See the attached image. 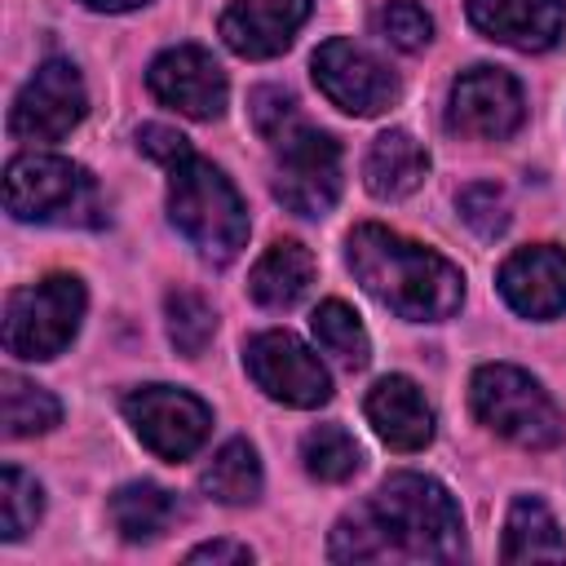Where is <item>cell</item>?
Instances as JSON below:
<instances>
[{"instance_id": "obj_22", "label": "cell", "mask_w": 566, "mask_h": 566, "mask_svg": "<svg viewBox=\"0 0 566 566\" xmlns=\"http://www.w3.org/2000/svg\"><path fill=\"white\" fill-rule=\"evenodd\" d=\"M203 491L217 500V504H252L256 495H261V464H256V451L243 442V438H234V442H226L217 455H212V464L203 469Z\"/></svg>"}, {"instance_id": "obj_13", "label": "cell", "mask_w": 566, "mask_h": 566, "mask_svg": "<svg viewBox=\"0 0 566 566\" xmlns=\"http://www.w3.org/2000/svg\"><path fill=\"white\" fill-rule=\"evenodd\" d=\"M146 84L164 106L190 119H217L226 111V75L199 44H177L159 53L146 71Z\"/></svg>"}, {"instance_id": "obj_32", "label": "cell", "mask_w": 566, "mask_h": 566, "mask_svg": "<svg viewBox=\"0 0 566 566\" xmlns=\"http://www.w3.org/2000/svg\"><path fill=\"white\" fill-rule=\"evenodd\" d=\"M186 562H252V548H248V544H226V539H217V544L190 548Z\"/></svg>"}, {"instance_id": "obj_20", "label": "cell", "mask_w": 566, "mask_h": 566, "mask_svg": "<svg viewBox=\"0 0 566 566\" xmlns=\"http://www.w3.org/2000/svg\"><path fill=\"white\" fill-rule=\"evenodd\" d=\"M504 562H566V539L544 500L517 495L504 522Z\"/></svg>"}, {"instance_id": "obj_27", "label": "cell", "mask_w": 566, "mask_h": 566, "mask_svg": "<svg viewBox=\"0 0 566 566\" xmlns=\"http://www.w3.org/2000/svg\"><path fill=\"white\" fill-rule=\"evenodd\" d=\"M40 509H44V495H40L35 478H27L18 464H4V473H0V535L22 539L35 526Z\"/></svg>"}, {"instance_id": "obj_1", "label": "cell", "mask_w": 566, "mask_h": 566, "mask_svg": "<svg viewBox=\"0 0 566 566\" xmlns=\"http://www.w3.org/2000/svg\"><path fill=\"white\" fill-rule=\"evenodd\" d=\"M336 562H455L464 553V517L451 491L424 473H394L380 491L336 522Z\"/></svg>"}, {"instance_id": "obj_33", "label": "cell", "mask_w": 566, "mask_h": 566, "mask_svg": "<svg viewBox=\"0 0 566 566\" xmlns=\"http://www.w3.org/2000/svg\"><path fill=\"white\" fill-rule=\"evenodd\" d=\"M88 9H102V13H124V9H137L146 0H84Z\"/></svg>"}, {"instance_id": "obj_21", "label": "cell", "mask_w": 566, "mask_h": 566, "mask_svg": "<svg viewBox=\"0 0 566 566\" xmlns=\"http://www.w3.org/2000/svg\"><path fill=\"white\" fill-rule=\"evenodd\" d=\"M177 517V500L164 486L150 482H128L111 495V522L128 544H146L159 539Z\"/></svg>"}, {"instance_id": "obj_3", "label": "cell", "mask_w": 566, "mask_h": 566, "mask_svg": "<svg viewBox=\"0 0 566 566\" xmlns=\"http://www.w3.org/2000/svg\"><path fill=\"white\" fill-rule=\"evenodd\" d=\"M168 212L172 226L199 248L203 261L226 265L248 243V208L230 177L208 159H181L168 181Z\"/></svg>"}, {"instance_id": "obj_26", "label": "cell", "mask_w": 566, "mask_h": 566, "mask_svg": "<svg viewBox=\"0 0 566 566\" xmlns=\"http://www.w3.org/2000/svg\"><path fill=\"white\" fill-rule=\"evenodd\" d=\"M164 310H168V336H172L177 354L199 358V354L208 349L212 332H217L212 305H208L203 296H195V292H172V296L164 301Z\"/></svg>"}, {"instance_id": "obj_7", "label": "cell", "mask_w": 566, "mask_h": 566, "mask_svg": "<svg viewBox=\"0 0 566 566\" xmlns=\"http://www.w3.org/2000/svg\"><path fill=\"white\" fill-rule=\"evenodd\" d=\"M124 416L133 424V433L159 455V460H186L203 447L208 429H212V411L172 385H142L124 398Z\"/></svg>"}, {"instance_id": "obj_10", "label": "cell", "mask_w": 566, "mask_h": 566, "mask_svg": "<svg viewBox=\"0 0 566 566\" xmlns=\"http://www.w3.org/2000/svg\"><path fill=\"white\" fill-rule=\"evenodd\" d=\"M522 119H526V102H522V88L509 71L469 66L451 84V102H447V128L451 133L478 137V142H500V137L517 133Z\"/></svg>"}, {"instance_id": "obj_11", "label": "cell", "mask_w": 566, "mask_h": 566, "mask_svg": "<svg viewBox=\"0 0 566 566\" xmlns=\"http://www.w3.org/2000/svg\"><path fill=\"white\" fill-rule=\"evenodd\" d=\"M243 363H248V376L256 380V389H265L274 402L318 407V402L332 398L327 367L292 332H261V336H252L248 349H243Z\"/></svg>"}, {"instance_id": "obj_31", "label": "cell", "mask_w": 566, "mask_h": 566, "mask_svg": "<svg viewBox=\"0 0 566 566\" xmlns=\"http://www.w3.org/2000/svg\"><path fill=\"white\" fill-rule=\"evenodd\" d=\"M137 146H142L150 159L168 164V168H177L181 159H190V142H186L177 128H168V124H146V128L137 133Z\"/></svg>"}, {"instance_id": "obj_4", "label": "cell", "mask_w": 566, "mask_h": 566, "mask_svg": "<svg viewBox=\"0 0 566 566\" xmlns=\"http://www.w3.org/2000/svg\"><path fill=\"white\" fill-rule=\"evenodd\" d=\"M469 398H473V416L486 429H495L500 438L517 442V447L548 451L566 433L557 402L522 367H509V363L478 367L473 371V385H469Z\"/></svg>"}, {"instance_id": "obj_28", "label": "cell", "mask_w": 566, "mask_h": 566, "mask_svg": "<svg viewBox=\"0 0 566 566\" xmlns=\"http://www.w3.org/2000/svg\"><path fill=\"white\" fill-rule=\"evenodd\" d=\"M248 115H252V128H256L265 142H274V146L287 142V137L301 128V119H296V97H292L287 88H274V84L252 88Z\"/></svg>"}, {"instance_id": "obj_23", "label": "cell", "mask_w": 566, "mask_h": 566, "mask_svg": "<svg viewBox=\"0 0 566 566\" xmlns=\"http://www.w3.org/2000/svg\"><path fill=\"white\" fill-rule=\"evenodd\" d=\"M310 327H314V340L323 345V354H332L345 371L367 367L371 345H367V332H363L358 314H354L345 301H323V305L314 310Z\"/></svg>"}, {"instance_id": "obj_5", "label": "cell", "mask_w": 566, "mask_h": 566, "mask_svg": "<svg viewBox=\"0 0 566 566\" xmlns=\"http://www.w3.org/2000/svg\"><path fill=\"white\" fill-rule=\"evenodd\" d=\"M4 208L18 221H102L97 181L62 155H18L4 172Z\"/></svg>"}, {"instance_id": "obj_9", "label": "cell", "mask_w": 566, "mask_h": 566, "mask_svg": "<svg viewBox=\"0 0 566 566\" xmlns=\"http://www.w3.org/2000/svg\"><path fill=\"white\" fill-rule=\"evenodd\" d=\"M84 111H88V97H84L80 71L53 57L22 84L9 111V133L18 142H62L84 119Z\"/></svg>"}, {"instance_id": "obj_6", "label": "cell", "mask_w": 566, "mask_h": 566, "mask_svg": "<svg viewBox=\"0 0 566 566\" xmlns=\"http://www.w3.org/2000/svg\"><path fill=\"white\" fill-rule=\"evenodd\" d=\"M84 318V283L75 274H53L18 287L4 305V349L27 363L57 358Z\"/></svg>"}, {"instance_id": "obj_15", "label": "cell", "mask_w": 566, "mask_h": 566, "mask_svg": "<svg viewBox=\"0 0 566 566\" xmlns=\"http://www.w3.org/2000/svg\"><path fill=\"white\" fill-rule=\"evenodd\" d=\"M469 22L509 49L539 53L562 40L566 0H469Z\"/></svg>"}, {"instance_id": "obj_12", "label": "cell", "mask_w": 566, "mask_h": 566, "mask_svg": "<svg viewBox=\"0 0 566 566\" xmlns=\"http://www.w3.org/2000/svg\"><path fill=\"white\" fill-rule=\"evenodd\" d=\"M314 84L327 93L332 106L349 111V115H380L398 102V80L394 71L371 57L367 49H358L354 40H327L314 53Z\"/></svg>"}, {"instance_id": "obj_2", "label": "cell", "mask_w": 566, "mask_h": 566, "mask_svg": "<svg viewBox=\"0 0 566 566\" xmlns=\"http://www.w3.org/2000/svg\"><path fill=\"white\" fill-rule=\"evenodd\" d=\"M345 261H349L354 279L398 318L433 323V318L455 314L464 301V279L447 256H438L424 243H411L385 226L349 230Z\"/></svg>"}, {"instance_id": "obj_24", "label": "cell", "mask_w": 566, "mask_h": 566, "mask_svg": "<svg viewBox=\"0 0 566 566\" xmlns=\"http://www.w3.org/2000/svg\"><path fill=\"white\" fill-rule=\"evenodd\" d=\"M0 398H4V433L9 438H31V433H49L62 420V407L49 389L4 371L0 380Z\"/></svg>"}, {"instance_id": "obj_19", "label": "cell", "mask_w": 566, "mask_h": 566, "mask_svg": "<svg viewBox=\"0 0 566 566\" xmlns=\"http://www.w3.org/2000/svg\"><path fill=\"white\" fill-rule=\"evenodd\" d=\"M310 279H314V256L305 243L296 239H274L265 248V256L252 265L248 274V292L256 305L265 310H287L296 305L305 292H310Z\"/></svg>"}, {"instance_id": "obj_17", "label": "cell", "mask_w": 566, "mask_h": 566, "mask_svg": "<svg viewBox=\"0 0 566 566\" xmlns=\"http://www.w3.org/2000/svg\"><path fill=\"white\" fill-rule=\"evenodd\" d=\"M371 429L394 447V451H420L433 438V407L424 402L420 385L407 376H385L371 385L363 402Z\"/></svg>"}, {"instance_id": "obj_29", "label": "cell", "mask_w": 566, "mask_h": 566, "mask_svg": "<svg viewBox=\"0 0 566 566\" xmlns=\"http://www.w3.org/2000/svg\"><path fill=\"white\" fill-rule=\"evenodd\" d=\"M460 217L473 226V234L500 239L509 230V199L495 181H473L460 190Z\"/></svg>"}, {"instance_id": "obj_30", "label": "cell", "mask_w": 566, "mask_h": 566, "mask_svg": "<svg viewBox=\"0 0 566 566\" xmlns=\"http://www.w3.org/2000/svg\"><path fill=\"white\" fill-rule=\"evenodd\" d=\"M376 27H380V35H385L394 49H402V53L424 49L429 35H433V22H429V13H424L416 0H389V4L376 13Z\"/></svg>"}, {"instance_id": "obj_14", "label": "cell", "mask_w": 566, "mask_h": 566, "mask_svg": "<svg viewBox=\"0 0 566 566\" xmlns=\"http://www.w3.org/2000/svg\"><path fill=\"white\" fill-rule=\"evenodd\" d=\"M504 301L526 318H557L566 314V252L553 243L517 248L500 265Z\"/></svg>"}, {"instance_id": "obj_18", "label": "cell", "mask_w": 566, "mask_h": 566, "mask_svg": "<svg viewBox=\"0 0 566 566\" xmlns=\"http://www.w3.org/2000/svg\"><path fill=\"white\" fill-rule=\"evenodd\" d=\"M424 172H429V155L402 128L380 133L371 142L367 159H363V181H367V190L376 199H402V195H411L424 181Z\"/></svg>"}, {"instance_id": "obj_25", "label": "cell", "mask_w": 566, "mask_h": 566, "mask_svg": "<svg viewBox=\"0 0 566 566\" xmlns=\"http://www.w3.org/2000/svg\"><path fill=\"white\" fill-rule=\"evenodd\" d=\"M301 460H305L310 478H318V482H345V478L358 473L363 451H358V442L349 438V429H340V424H318V429L305 433Z\"/></svg>"}, {"instance_id": "obj_16", "label": "cell", "mask_w": 566, "mask_h": 566, "mask_svg": "<svg viewBox=\"0 0 566 566\" xmlns=\"http://www.w3.org/2000/svg\"><path fill=\"white\" fill-rule=\"evenodd\" d=\"M310 0H230L221 13V40L239 57H274L305 27Z\"/></svg>"}, {"instance_id": "obj_8", "label": "cell", "mask_w": 566, "mask_h": 566, "mask_svg": "<svg viewBox=\"0 0 566 566\" xmlns=\"http://www.w3.org/2000/svg\"><path fill=\"white\" fill-rule=\"evenodd\" d=\"M274 199L296 217H323L340 199V146L327 133L296 128L279 142Z\"/></svg>"}]
</instances>
